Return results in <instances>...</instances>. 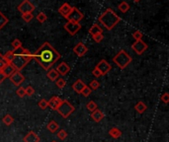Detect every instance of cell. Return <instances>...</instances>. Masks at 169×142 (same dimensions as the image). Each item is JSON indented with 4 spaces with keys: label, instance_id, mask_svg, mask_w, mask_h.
<instances>
[{
    "label": "cell",
    "instance_id": "obj_1",
    "mask_svg": "<svg viewBox=\"0 0 169 142\" xmlns=\"http://www.w3.org/2000/svg\"><path fill=\"white\" fill-rule=\"evenodd\" d=\"M60 57V53L48 42L41 45L35 53H32V58L36 60L40 66H42L46 71H49Z\"/></svg>",
    "mask_w": 169,
    "mask_h": 142
},
{
    "label": "cell",
    "instance_id": "obj_2",
    "mask_svg": "<svg viewBox=\"0 0 169 142\" xmlns=\"http://www.w3.org/2000/svg\"><path fill=\"white\" fill-rule=\"evenodd\" d=\"M120 21H121V17L118 16V14L111 8H107L101 14V16L99 17V22L108 31L114 29V27L117 26V24H119Z\"/></svg>",
    "mask_w": 169,
    "mask_h": 142
},
{
    "label": "cell",
    "instance_id": "obj_3",
    "mask_svg": "<svg viewBox=\"0 0 169 142\" xmlns=\"http://www.w3.org/2000/svg\"><path fill=\"white\" fill-rule=\"evenodd\" d=\"M113 61L120 69H125V68L133 61V58L125 49H121L120 52L113 57Z\"/></svg>",
    "mask_w": 169,
    "mask_h": 142
},
{
    "label": "cell",
    "instance_id": "obj_4",
    "mask_svg": "<svg viewBox=\"0 0 169 142\" xmlns=\"http://www.w3.org/2000/svg\"><path fill=\"white\" fill-rule=\"evenodd\" d=\"M32 59H33L32 58V54H29V55H23V54L15 55V57L12 60V62H11V64L14 66L15 70L21 71Z\"/></svg>",
    "mask_w": 169,
    "mask_h": 142
},
{
    "label": "cell",
    "instance_id": "obj_5",
    "mask_svg": "<svg viewBox=\"0 0 169 142\" xmlns=\"http://www.w3.org/2000/svg\"><path fill=\"white\" fill-rule=\"evenodd\" d=\"M74 111H75L74 107L67 100H62L59 109L56 110V112H59V113L63 118H67Z\"/></svg>",
    "mask_w": 169,
    "mask_h": 142
},
{
    "label": "cell",
    "instance_id": "obj_6",
    "mask_svg": "<svg viewBox=\"0 0 169 142\" xmlns=\"http://www.w3.org/2000/svg\"><path fill=\"white\" fill-rule=\"evenodd\" d=\"M83 13L80 12L79 9L76 8V7H72L71 9V12L69 13V15L67 16L66 20L68 22H73V23H79L81 20L83 19Z\"/></svg>",
    "mask_w": 169,
    "mask_h": 142
},
{
    "label": "cell",
    "instance_id": "obj_7",
    "mask_svg": "<svg viewBox=\"0 0 169 142\" xmlns=\"http://www.w3.org/2000/svg\"><path fill=\"white\" fill-rule=\"evenodd\" d=\"M132 49L138 55H142L145 50L147 49V44H145L142 39H138V41H136L132 44Z\"/></svg>",
    "mask_w": 169,
    "mask_h": 142
},
{
    "label": "cell",
    "instance_id": "obj_8",
    "mask_svg": "<svg viewBox=\"0 0 169 142\" xmlns=\"http://www.w3.org/2000/svg\"><path fill=\"white\" fill-rule=\"evenodd\" d=\"M63 28H65V30L69 34V35L74 36L80 31L81 25L79 24V23H73V22H68L67 21L65 24V26H63Z\"/></svg>",
    "mask_w": 169,
    "mask_h": 142
},
{
    "label": "cell",
    "instance_id": "obj_9",
    "mask_svg": "<svg viewBox=\"0 0 169 142\" xmlns=\"http://www.w3.org/2000/svg\"><path fill=\"white\" fill-rule=\"evenodd\" d=\"M18 11L22 14L25 13H32L33 11L35 10V6L29 1V0H23L22 3L18 5Z\"/></svg>",
    "mask_w": 169,
    "mask_h": 142
},
{
    "label": "cell",
    "instance_id": "obj_10",
    "mask_svg": "<svg viewBox=\"0 0 169 142\" xmlns=\"http://www.w3.org/2000/svg\"><path fill=\"white\" fill-rule=\"evenodd\" d=\"M96 69H98L99 71H100L101 75H106L107 73L112 69V66H111V64L109 63V62L106 60V59H102L98 62V63L96 64L95 66Z\"/></svg>",
    "mask_w": 169,
    "mask_h": 142
},
{
    "label": "cell",
    "instance_id": "obj_11",
    "mask_svg": "<svg viewBox=\"0 0 169 142\" xmlns=\"http://www.w3.org/2000/svg\"><path fill=\"white\" fill-rule=\"evenodd\" d=\"M9 79H10V81L15 85V86H18V87L25 81L24 75H23L20 71H17V70L9 77Z\"/></svg>",
    "mask_w": 169,
    "mask_h": 142
},
{
    "label": "cell",
    "instance_id": "obj_12",
    "mask_svg": "<svg viewBox=\"0 0 169 142\" xmlns=\"http://www.w3.org/2000/svg\"><path fill=\"white\" fill-rule=\"evenodd\" d=\"M87 52H88V48H87L83 43H78L73 48V53L76 54L77 56H79V57L85 55L87 53Z\"/></svg>",
    "mask_w": 169,
    "mask_h": 142
},
{
    "label": "cell",
    "instance_id": "obj_13",
    "mask_svg": "<svg viewBox=\"0 0 169 142\" xmlns=\"http://www.w3.org/2000/svg\"><path fill=\"white\" fill-rule=\"evenodd\" d=\"M61 102H62V100L60 97L55 96V97H51V100L48 101V104H49V107L51 108V110L56 111L57 109H59L60 105L61 104Z\"/></svg>",
    "mask_w": 169,
    "mask_h": 142
},
{
    "label": "cell",
    "instance_id": "obj_14",
    "mask_svg": "<svg viewBox=\"0 0 169 142\" xmlns=\"http://www.w3.org/2000/svg\"><path fill=\"white\" fill-rule=\"evenodd\" d=\"M71 9H72V6H70L68 3H63L61 6L59 8V13L63 17V18H67V16L69 15V13L71 12Z\"/></svg>",
    "mask_w": 169,
    "mask_h": 142
},
{
    "label": "cell",
    "instance_id": "obj_15",
    "mask_svg": "<svg viewBox=\"0 0 169 142\" xmlns=\"http://www.w3.org/2000/svg\"><path fill=\"white\" fill-rule=\"evenodd\" d=\"M56 70L59 72L60 75L65 76V75L67 74L69 71H70V67H69V65L66 63V62H61V63H60L59 65H57Z\"/></svg>",
    "mask_w": 169,
    "mask_h": 142
},
{
    "label": "cell",
    "instance_id": "obj_16",
    "mask_svg": "<svg viewBox=\"0 0 169 142\" xmlns=\"http://www.w3.org/2000/svg\"><path fill=\"white\" fill-rule=\"evenodd\" d=\"M24 142H40V136L34 131H29L23 138Z\"/></svg>",
    "mask_w": 169,
    "mask_h": 142
},
{
    "label": "cell",
    "instance_id": "obj_17",
    "mask_svg": "<svg viewBox=\"0 0 169 142\" xmlns=\"http://www.w3.org/2000/svg\"><path fill=\"white\" fill-rule=\"evenodd\" d=\"M91 117L93 118V121H94L95 122H100L105 117V115H104V112L102 111L96 109L95 111H93L91 112Z\"/></svg>",
    "mask_w": 169,
    "mask_h": 142
},
{
    "label": "cell",
    "instance_id": "obj_18",
    "mask_svg": "<svg viewBox=\"0 0 169 142\" xmlns=\"http://www.w3.org/2000/svg\"><path fill=\"white\" fill-rule=\"evenodd\" d=\"M85 86H86V84H85L82 80L78 79V80H76V81H75V82L72 84V89H73L76 93L81 94V92H82V90L84 89Z\"/></svg>",
    "mask_w": 169,
    "mask_h": 142
},
{
    "label": "cell",
    "instance_id": "obj_19",
    "mask_svg": "<svg viewBox=\"0 0 169 142\" xmlns=\"http://www.w3.org/2000/svg\"><path fill=\"white\" fill-rule=\"evenodd\" d=\"M1 71H2V73H3V75L7 78V77H10L11 75H12L16 70H15V68H14V66H13L12 64L8 63V64H6V65L4 66V68H3Z\"/></svg>",
    "mask_w": 169,
    "mask_h": 142
},
{
    "label": "cell",
    "instance_id": "obj_20",
    "mask_svg": "<svg viewBox=\"0 0 169 142\" xmlns=\"http://www.w3.org/2000/svg\"><path fill=\"white\" fill-rule=\"evenodd\" d=\"M103 33V30L102 28L99 26L98 24H94L90 29H89V34L93 37V36H96V35H99V34H102Z\"/></svg>",
    "mask_w": 169,
    "mask_h": 142
},
{
    "label": "cell",
    "instance_id": "obj_21",
    "mask_svg": "<svg viewBox=\"0 0 169 142\" xmlns=\"http://www.w3.org/2000/svg\"><path fill=\"white\" fill-rule=\"evenodd\" d=\"M109 134H110V136L112 138H114V139H118V138H120L121 137V135H122V131L119 129V128H117V127H112L110 130H109Z\"/></svg>",
    "mask_w": 169,
    "mask_h": 142
},
{
    "label": "cell",
    "instance_id": "obj_22",
    "mask_svg": "<svg viewBox=\"0 0 169 142\" xmlns=\"http://www.w3.org/2000/svg\"><path fill=\"white\" fill-rule=\"evenodd\" d=\"M59 72H57L56 69H50L46 73V77H48L51 81H56V79H59Z\"/></svg>",
    "mask_w": 169,
    "mask_h": 142
},
{
    "label": "cell",
    "instance_id": "obj_23",
    "mask_svg": "<svg viewBox=\"0 0 169 142\" xmlns=\"http://www.w3.org/2000/svg\"><path fill=\"white\" fill-rule=\"evenodd\" d=\"M46 128H48V130L51 133H54L56 131H57V129L60 128V126L57 124L55 121H51L49 123H48V126H46Z\"/></svg>",
    "mask_w": 169,
    "mask_h": 142
},
{
    "label": "cell",
    "instance_id": "obj_24",
    "mask_svg": "<svg viewBox=\"0 0 169 142\" xmlns=\"http://www.w3.org/2000/svg\"><path fill=\"white\" fill-rule=\"evenodd\" d=\"M147 105H145L143 102H138V103H137L136 104V106H135V110L138 112V113H143L145 111H147Z\"/></svg>",
    "mask_w": 169,
    "mask_h": 142
},
{
    "label": "cell",
    "instance_id": "obj_25",
    "mask_svg": "<svg viewBox=\"0 0 169 142\" xmlns=\"http://www.w3.org/2000/svg\"><path fill=\"white\" fill-rule=\"evenodd\" d=\"M14 57H15V54H14L13 50H8V52L3 55V58L5 59V61H6L7 63H11L12 60L14 59Z\"/></svg>",
    "mask_w": 169,
    "mask_h": 142
},
{
    "label": "cell",
    "instance_id": "obj_26",
    "mask_svg": "<svg viewBox=\"0 0 169 142\" xmlns=\"http://www.w3.org/2000/svg\"><path fill=\"white\" fill-rule=\"evenodd\" d=\"M2 121H3V123L5 124V126H11V124L14 122V117L11 115H6V116L3 117Z\"/></svg>",
    "mask_w": 169,
    "mask_h": 142
},
{
    "label": "cell",
    "instance_id": "obj_27",
    "mask_svg": "<svg viewBox=\"0 0 169 142\" xmlns=\"http://www.w3.org/2000/svg\"><path fill=\"white\" fill-rule=\"evenodd\" d=\"M8 18L5 16L1 11H0V30H2L3 28L6 26V24H8Z\"/></svg>",
    "mask_w": 169,
    "mask_h": 142
},
{
    "label": "cell",
    "instance_id": "obj_28",
    "mask_svg": "<svg viewBox=\"0 0 169 142\" xmlns=\"http://www.w3.org/2000/svg\"><path fill=\"white\" fill-rule=\"evenodd\" d=\"M118 9L121 11L122 13H127L128 11L130 10V5L128 4V2H126V1H123L122 3H120V4H119Z\"/></svg>",
    "mask_w": 169,
    "mask_h": 142
},
{
    "label": "cell",
    "instance_id": "obj_29",
    "mask_svg": "<svg viewBox=\"0 0 169 142\" xmlns=\"http://www.w3.org/2000/svg\"><path fill=\"white\" fill-rule=\"evenodd\" d=\"M86 109L92 112L93 111H95L97 109V105L94 101H89L88 103L86 104Z\"/></svg>",
    "mask_w": 169,
    "mask_h": 142
},
{
    "label": "cell",
    "instance_id": "obj_30",
    "mask_svg": "<svg viewBox=\"0 0 169 142\" xmlns=\"http://www.w3.org/2000/svg\"><path fill=\"white\" fill-rule=\"evenodd\" d=\"M56 87L57 88H60V89H63L65 87V85H66V82L65 79H62V78H59V79H56Z\"/></svg>",
    "mask_w": 169,
    "mask_h": 142
},
{
    "label": "cell",
    "instance_id": "obj_31",
    "mask_svg": "<svg viewBox=\"0 0 169 142\" xmlns=\"http://www.w3.org/2000/svg\"><path fill=\"white\" fill-rule=\"evenodd\" d=\"M37 20L40 22V23H45L46 21V19H48V16H46V13H44V12H40L38 15H37Z\"/></svg>",
    "mask_w": 169,
    "mask_h": 142
},
{
    "label": "cell",
    "instance_id": "obj_32",
    "mask_svg": "<svg viewBox=\"0 0 169 142\" xmlns=\"http://www.w3.org/2000/svg\"><path fill=\"white\" fill-rule=\"evenodd\" d=\"M11 44H12L13 50H16V49H18L19 48H21V47H22V42L20 41L19 39H15Z\"/></svg>",
    "mask_w": 169,
    "mask_h": 142
},
{
    "label": "cell",
    "instance_id": "obj_33",
    "mask_svg": "<svg viewBox=\"0 0 169 142\" xmlns=\"http://www.w3.org/2000/svg\"><path fill=\"white\" fill-rule=\"evenodd\" d=\"M56 136H57V138H60V140H65L67 137V132L65 131V129H60V131L57 132Z\"/></svg>",
    "mask_w": 169,
    "mask_h": 142
},
{
    "label": "cell",
    "instance_id": "obj_34",
    "mask_svg": "<svg viewBox=\"0 0 169 142\" xmlns=\"http://www.w3.org/2000/svg\"><path fill=\"white\" fill-rule=\"evenodd\" d=\"M34 18V16H33V13H25V14H22V19L24 20L25 22L29 23V22H31Z\"/></svg>",
    "mask_w": 169,
    "mask_h": 142
},
{
    "label": "cell",
    "instance_id": "obj_35",
    "mask_svg": "<svg viewBox=\"0 0 169 142\" xmlns=\"http://www.w3.org/2000/svg\"><path fill=\"white\" fill-rule=\"evenodd\" d=\"M91 93H92V90L89 88V86H86L84 87V89L82 90V92H81V95H83L84 97H89V96L91 95Z\"/></svg>",
    "mask_w": 169,
    "mask_h": 142
},
{
    "label": "cell",
    "instance_id": "obj_36",
    "mask_svg": "<svg viewBox=\"0 0 169 142\" xmlns=\"http://www.w3.org/2000/svg\"><path fill=\"white\" fill-rule=\"evenodd\" d=\"M99 87H100V83H99L97 80H92L89 84V88L91 90H97Z\"/></svg>",
    "mask_w": 169,
    "mask_h": 142
},
{
    "label": "cell",
    "instance_id": "obj_37",
    "mask_svg": "<svg viewBox=\"0 0 169 142\" xmlns=\"http://www.w3.org/2000/svg\"><path fill=\"white\" fill-rule=\"evenodd\" d=\"M16 94H17V96H18V97H20V98H24L25 96H26L25 88L19 87L18 89H17V91H16Z\"/></svg>",
    "mask_w": 169,
    "mask_h": 142
},
{
    "label": "cell",
    "instance_id": "obj_38",
    "mask_svg": "<svg viewBox=\"0 0 169 142\" xmlns=\"http://www.w3.org/2000/svg\"><path fill=\"white\" fill-rule=\"evenodd\" d=\"M39 107L41 108L42 110H46V108L49 107V104H48V101H46V99H43V100H41L39 102Z\"/></svg>",
    "mask_w": 169,
    "mask_h": 142
},
{
    "label": "cell",
    "instance_id": "obj_39",
    "mask_svg": "<svg viewBox=\"0 0 169 142\" xmlns=\"http://www.w3.org/2000/svg\"><path fill=\"white\" fill-rule=\"evenodd\" d=\"M142 37H143V35L141 31H136V32L133 33V38L135 39L136 41H138V39H142Z\"/></svg>",
    "mask_w": 169,
    "mask_h": 142
},
{
    "label": "cell",
    "instance_id": "obj_40",
    "mask_svg": "<svg viewBox=\"0 0 169 142\" xmlns=\"http://www.w3.org/2000/svg\"><path fill=\"white\" fill-rule=\"evenodd\" d=\"M160 100H161V102H163L164 104H168V103H169V94H168L167 92H165L163 95H161Z\"/></svg>",
    "mask_w": 169,
    "mask_h": 142
},
{
    "label": "cell",
    "instance_id": "obj_41",
    "mask_svg": "<svg viewBox=\"0 0 169 142\" xmlns=\"http://www.w3.org/2000/svg\"><path fill=\"white\" fill-rule=\"evenodd\" d=\"M25 92L27 96H33L35 94V89L32 86H28L27 88H25Z\"/></svg>",
    "mask_w": 169,
    "mask_h": 142
},
{
    "label": "cell",
    "instance_id": "obj_42",
    "mask_svg": "<svg viewBox=\"0 0 169 142\" xmlns=\"http://www.w3.org/2000/svg\"><path fill=\"white\" fill-rule=\"evenodd\" d=\"M92 38H93V39H94L95 43H101L103 41V39H104V36H103V34H99V35L93 36Z\"/></svg>",
    "mask_w": 169,
    "mask_h": 142
},
{
    "label": "cell",
    "instance_id": "obj_43",
    "mask_svg": "<svg viewBox=\"0 0 169 142\" xmlns=\"http://www.w3.org/2000/svg\"><path fill=\"white\" fill-rule=\"evenodd\" d=\"M6 64H8V63H7L6 61H5V59L1 56V57H0V70H2L3 68H4V66L6 65Z\"/></svg>",
    "mask_w": 169,
    "mask_h": 142
},
{
    "label": "cell",
    "instance_id": "obj_44",
    "mask_svg": "<svg viewBox=\"0 0 169 142\" xmlns=\"http://www.w3.org/2000/svg\"><path fill=\"white\" fill-rule=\"evenodd\" d=\"M92 74L94 75L96 78H98V77L102 76V75H101V73H100V71H99L98 69H96V68H94V69H93V71H92Z\"/></svg>",
    "mask_w": 169,
    "mask_h": 142
},
{
    "label": "cell",
    "instance_id": "obj_45",
    "mask_svg": "<svg viewBox=\"0 0 169 142\" xmlns=\"http://www.w3.org/2000/svg\"><path fill=\"white\" fill-rule=\"evenodd\" d=\"M6 79V77H5L4 75H3V73H2V71L0 70V85H1L2 83H3V81Z\"/></svg>",
    "mask_w": 169,
    "mask_h": 142
},
{
    "label": "cell",
    "instance_id": "obj_46",
    "mask_svg": "<svg viewBox=\"0 0 169 142\" xmlns=\"http://www.w3.org/2000/svg\"><path fill=\"white\" fill-rule=\"evenodd\" d=\"M135 2H138V1H141V0H133Z\"/></svg>",
    "mask_w": 169,
    "mask_h": 142
},
{
    "label": "cell",
    "instance_id": "obj_47",
    "mask_svg": "<svg viewBox=\"0 0 169 142\" xmlns=\"http://www.w3.org/2000/svg\"><path fill=\"white\" fill-rule=\"evenodd\" d=\"M51 142H56V141H55V140H54V141H51Z\"/></svg>",
    "mask_w": 169,
    "mask_h": 142
},
{
    "label": "cell",
    "instance_id": "obj_48",
    "mask_svg": "<svg viewBox=\"0 0 169 142\" xmlns=\"http://www.w3.org/2000/svg\"><path fill=\"white\" fill-rule=\"evenodd\" d=\"M0 57H1V53H0Z\"/></svg>",
    "mask_w": 169,
    "mask_h": 142
}]
</instances>
